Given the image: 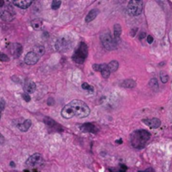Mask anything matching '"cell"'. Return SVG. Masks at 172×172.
<instances>
[{"instance_id":"cell-1","label":"cell","mask_w":172,"mask_h":172,"mask_svg":"<svg viewBox=\"0 0 172 172\" xmlns=\"http://www.w3.org/2000/svg\"><path fill=\"white\" fill-rule=\"evenodd\" d=\"M150 139V134L144 129L136 130L132 133L130 137L131 144L136 149H143L147 144Z\"/></svg>"},{"instance_id":"cell-2","label":"cell","mask_w":172,"mask_h":172,"mask_svg":"<svg viewBox=\"0 0 172 172\" xmlns=\"http://www.w3.org/2000/svg\"><path fill=\"white\" fill-rule=\"evenodd\" d=\"M16 12L9 1L0 0V18L4 21H12L15 18Z\"/></svg>"},{"instance_id":"cell-3","label":"cell","mask_w":172,"mask_h":172,"mask_svg":"<svg viewBox=\"0 0 172 172\" xmlns=\"http://www.w3.org/2000/svg\"><path fill=\"white\" fill-rule=\"evenodd\" d=\"M69 104L71 107V108H72V110L74 112V115L76 117L83 119V118H86V117H87L89 115V107L83 101L76 99V100L71 101Z\"/></svg>"},{"instance_id":"cell-4","label":"cell","mask_w":172,"mask_h":172,"mask_svg":"<svg viewBox=\"0 0 172 172\" xmlns=\"http://www.w3.org/2000/svg\"><path fill=\"white\" fill-rule=\"evenodd\" d=\"M87 54H88L87 45L84 42H82L79 47L77 48V50L76 51L75 54L72 55V60L77 64H83L86 60V58L87 57Z\"/></svg>"},{"instance_id":"cell-5","label":"cell","mask_w":172,"mask_h":172,"mask_svg":"<svg viewBox=\"0 0 172 172\" xmlns=\"http://www.w3.org/2000/svg\"><path fill=\"white\" fill-rule=\"evenodd\" d=\"M72 44H73L72 39L66 35V36H62L60 39H58V40L55 43V47L58 51L66 52L71 48Z\"/></svg>"},{"instance_id":"cell-6","label":"cell","mask_w":172,"mask_h":172,"mask_svg":"<svg viewBox=\"0 0 172 172\" xmlns=\"http://www.w3.org/2000/svg\"><path fill=\"white\" fill-rule=\"evenodd\" d=\"M100 40H101V42L103 45V47L108 51H112L117 47L118 41L114 38L112 37V35H110L109 32L103 33L100 36Z\"/></svg>"},{"instance_id":"cell-7","label":"cell","mask_w":172,"mask_h":172,"mask_svg":"<svg viewBox=\"0 0 172 172\" xmlns=\"http://www.w3.org/2000/svg\"><path fill=\"white\" fill-rule=\"evenodd\" d=\"M143 2L137 0H131L128 4V11L132 16H138L142 13Z\"/></svg>"},{"instance_id":"cell-8","label":"cell","mask_w":172,"mask_h":172,"mask_svg":"<svg viewBox=\"0 0 172 172\" xmlns=\"http://www.w3.org/2000/svg\"><path fill=\"white\" fill-rule=\"evenodd\" d=\"M44 164L43 157L40 154H34L26 161V165L31 168H38Z\"/></svg>"},{"instance_id":"cell-9","label":"cell","mask_w":172,"mask_h":172,"mask_svg":"<svg viewBox=\"0 0 172 172\" xmlns=\"http://www.w3.org/2000/svg\"><path fill=\"white\" fill-rule=\"evenodd\" d=\"M9 52L11 53V55L15 57L18 58L20 56V55L22 54L23 47L22 45L19 43H13L9 45Z\"/></svg>"},{"instance_id":"cell-10","label":"cell","mask_w":172,"mask_h":172,"mask_svg":"<svg viewBox=\"0 0 172 172\" xmlns=\"http://www.w3.org/2000/svg\"><path fill=\"white\" fill-rule=\"evenodd\" d=\"M40 59V57L34 51H30L24 57V62L29 65V66H33L35 64H36L38 60Z\"/></svg>"},{"instance_id":"cell-11","label":"cell","mask_w":172,"mask_h":172,"mask_svg":"<svg viewBox=\"0 0 172 172\" xmlns=\"http://www.w3.org/2000/svg\"><path fill=\"white\" fill-rule=\"evenodd\" d=\"M61 116L66 119H71L73 118L75 115H74V112L71 108V107L70 106V104L66 105L62 110H61Z\"/></svg>"},{"instance_id":"cell-12","label":"cell","mask_w":172,"mask_h":172,"mask_svg":"<svg viewBox=\"0 0 172 172\" xmlns=\"http://www.w3.org/2000/svg\"><path fill=\"white\" fill-rule=\"evenodd\" d=\"M143 123H145L147 126H149L151 128H157L160 126L161 123H160V120L158 119H144L143 120Z\"/></svg>"},{"instance_id":"cell-13","label":"cell","mask_w":172,"mask_h":172,"mask_svg":"<svg viewBox=\"0 0 172 172\" xmlns=\"http://www.w3.org/2000/svg\"><path fill=\"white\" fill-rule=\"evenodd\" d=\"M12 3L15 4V6L19 7V8L25 9V8H28L30 7V5L33 3V2L29 1V0H19V1H13Z\"/></svg>"},{"instance_id":"cell-14","label":"cell","mask_w":172,"mask_h":172,"mask_svg":"<svg viewBox=\"0 0 172 172\" xmlns=\"http://www.w3.org/2000/svg\"><path fill=\"white\" fill-rule=\"evenodd\" d=\"M81 129L84 132H88V133H92V134H97L98 132V128L94 124L90 123L83 124L81 127Z\"/></svg>"},{"instance_id":"cell-15","label":"cell","mask_w":172,"mask_h":172,"mask_svg":"<svg viewBox=\"0 0 172 172\" xmlns=\"http://www.w3.org/2000/svg\"><path fill=\"white\" fill-rule=\"evenodd\" d=\"M31 124H32L31 121L30 119H26L24 120L23 122L18 123H17V127L22 132H27L30 128V126H31Z\"/></svg>"},{"instance_id":"cell-16","label":"cell","mask_w":172,"mask_h":172,"mask_svg":"<svg viewBox=\"0 0 172 172\" xmlns=\"http://www.w3.org/2000/svg\"><path fill=\"white\" fill-rule=\"evenodd\" d=\"M24 89L27 93H33L36 89V85H35V83L32 82V81H28L24 84Z\"/></svg>"},{"instance_id":"cell-17","label":"cell","mask_w":172,"mask_h":172,"mask_svg":"<svg viewBox=\"0 0 172 172\" xmlns=\"http://www.w3.org/2000/svg\"><path fill=\"white\" fill-rule=\"evenodd\" d=\"M98 14H99V10L98 9H97V8L92 9L89 13L87 14V15L86 16V22L89 23L91 21H92L93 19H95Z\"/></svg>"},{"instance_id":"cell-18","label":"cell","mask_w":172,"mask_h":172,"mask_svg":"<svg viewBox=\"0 0 172 172\" xmlns=\"http://www.w3.org/2000/svg\"><path fill=\"white\" fill-rule=\"evenodd\" d=\"M101 74L103 76V77L105 78V79H107V78H108L109 77V76H110V70H109V68H108V66L107 65H106V64H102V67H101Z\"/></svg>"},{"instance_id":"cell-19","label":"cell","mask_w":172,"mask_h":172,"mask_svg":"<svg viewBox=\"0 0 172 172\" xmlns=\"http://www.w3.org/2000/svg\"><path fill=\"white\" fill-rule=\"evenodd\" d=\"M121 86L123 87H125V88H134L136 86V83L132 79H127V80H124L123 83H121Z\"/></svg>"},{"instance_id":"cell-20","label":"cell","mask_w":172,"mask_h":172,"mask_svg":"<svg viewBox=\"0 0 172 172\" xmlns=\"http://www.w3.org/2000/svg\"><path fill=\"white\" fill-rule=\"evenodd\" d=\"M121 33H122V28L120 26L119 24H115L114 27H113V35H114V39L118 41L119 40L120 35H121Z\"/></svg>"},{"instance_id":"cell-21","label":"cell","mask_w":172,"mask_h":172,"mask_svg":"<svg viewBox=\"0 0 172 172\" xmlns=\"http://www.w3.org/2000/svg\"><path fill=\"white\" fill-rule=\"evenodd\" d=\"M30 24H31V26H32V28L34 30H40L41 29V27H42V21L40 19H35L31 21Z\"/></svg>"},{"instance_id":"cell-22","label":"cell","mask_w":172,"mask_h":172,"mask_svg":"<svg viewBox=\"0 0 172 172\" xmlns=\"http://www.w3.org/2000/svg\"><path fill=\"white\" fill-rule=\"evenodd\" d=\"M34 52L39 57H40L45 54V48L43 45H36L34 49Z\"/></svg>"},{"instance_id":"cell-23","label":"cell","mask_w":172,"mask_h":172,"mask_svg":"<svg viewBox=\"0 0 172 172\" xmlns=\"http://www.w3.org/2000/svg\"><path fill=\"white\" fill-rule=\"evenodd\" d=\"M107 66H108V68H109L110 71H111V72H114V71H116L118 70V68H119V62H118L117 60H112Z\"/></svg>"},{"instance_id":"cell-24","label":"cell","mask_w":172,"mask_h":172,"mask_svg":"<svg viewBox=\"0 0 172 172\" xmlns=\"http://www.w3.org/2000/svg\"><path fill=\"white\" fill-rule=\"evenodd\" d=\"M60 4H61V2L60 1H58V0H55L53 1L52 3H51V8L52 9H58L60 7Z\"/></svg>"},{"instance_id":"cell-25","label":"cell","mask_w":172,"mask_h":172,"mask_svg":"<svg viewBox=\"0 0 172 172\" xmlns=\"http://www.w3.org/2000/svg\"><path fill=\"white\" fill-rule=\"evenodd\" d=\"M150 86L151 87V88H152V89L158 88L157 80H156L155 78H154V79H151V80H150Z\"/></svg>"},{"instance_id":"cell-26","label":"cell","mask_w":172,"mask_h":172,"mask_svg":"<svg viewBox=\"0 0 172 172\" xmlns=\"http://www.w3.org/2000/svg\"><path fill=\"white\" fill-rule=\"evenodd\" d=\"M82 87L84 90H87V91H90V92H93V87H91L89 84H87V83H83V85H82Z\"/></svg>"},{"instance_id":"cell-27","label":"cell","mask_w":172,"mask_h":172,"mask_svg":"<svg viewBox=\"0 0 172 172\" xmlns=\"http://www.w3.org/2000/svg\"><path fill=\"white\" fill-rule=\"evenodd\" d=\"M0 60L1 61H9V57L7 55L0 52Z\"/></svg>"},{"instance_id":"cell-28","label":"cell","mask_w":172,"mask_h":172,"mask_svg":"<svg viewBox=\"0 0 172 172\" xmlns=\"http://www.w3.org/2000/svg\"><path fill=\"white\" fill-rule=\"evenodd\" d=\"M5 107V102L3 99H0V119H1V114H2V112L3 111Z\"/></svg>"},{"instance_id":"cell-29","label":"cell","mask_w":172,"mask_h":172,"mask_svg":"<svg viewBox=\"0 0 172 172\" xmlns=\"http://www.w3.org/2000/svg\"><path fill=\"white\" fill-rule=\"evenodd\" d=\"M160 79H161V82L163 83H167V81H168V76L162 72V73L160 74Z\"/></svg>"},{"instance_id":"cell-30","label":"cell","mask_w":172,"mask_h":172,"mask_svg":"<svg viewBox=\"0 0 172 172\" xmlns=\"http://www.w3.org/2000/svg\"><path fill=\"white\" fill-rule=\"evenodd\" d=\"M101 67H102V64L101 65H99V64H94L92 66L93 70L96 71H101Z\"/></svg>"},{"instance_id":"cell-31","label":"cell","mask_w":172,"mask_h":172,"mask_svg":"<svg viewBox=\"0 0 172 172\" xmlns=\"http://www.w3.org/2000/svg\"><path fill=\"white\" fill-rule=\"evenodd\" d=\"M22 97L24 98V100L25 101V102H30V97L29 94H26V93H24V94H22Z\"/></svg>"},{"instance_id":"cell-32","label":"cell","mask_w":172,"mask_h":172,"mask_svg":"<svg viewBox=\"0 0 172 172\" xmlns=\"http://www.w3.org/2000/svg\"><path fill=\"white\" fill-rule=\"evenodd\" d=\"M147 41H148V43H149V44L153 43V41H154V38L152 37L151 35H148V36H147Z\"/></svg>"},{"instance_id":"cell-33","label":"cell","mask_w":172,"mask_h":172,"mask_svg":"<svg viewBox=\"0 0 172 172\" xmlns=\"http://www.w3.org/2000/svg\"><path fill=\"white\" fill-rule=\"evenodd\" d=\"M4 143V137L0 134V145Z\"/></svg>"},{"instance_id":"cell-34","label":"cell","mask_w":172,"mask_h":172,"mask_svg":"<svg viewBox=\"0 0 172 172\" xmlns=\"http://www.w3.org/2000/svg\"><path fill=\"white\" fill-rule=\"evenodd\" d=\"M144 37H146V33L143 32V33H141V35H139V40H142Z\"/></svg>"},{"instance_id":"cell-35","label":"cell","mask_w":172,"mask_h":172,"mask_svg":"<svg viewBox=\"0 0 172 172\" xmlns=\"http://www.w3.org/2000/svg\"><path fill=\"white\" fill-rule=\"evenodd\" d=\"M137 30H138V29H135V31H134V30H132V31H131V36H135V33H136V31H137Z\"/></svg>"},{"instance_id":"cell-36","label":"cell","mask_w":172,"mask_h":172,"mask_svg":"<svg viewBox=\"0 0 172 172\" xmlns=\"http://www.w3.org/2000/svg\"><path fill=\"white\" fill-rule=\"evenodd\" d=\"M10 165H11V166H15V163H14V162H11V163H10Z\"/></svg>"},{"instance_id":"cell-37","label":"cell","mask_w":172,"mask_h":172,"mask_svg":"<svg viewBox=\"0 0 172 172\" xmlns=\"http://www.w3.org/2000/svg\"><path fill=\"white\" fill-rule=\"evenodd\" d=\"M150 169H149L148 171H139V172H150Z\"/></svg>"}]
</instances>
